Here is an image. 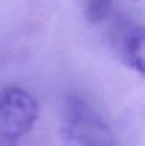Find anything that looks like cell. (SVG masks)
<instances>
[{
	"label": "cell",
	"instance_id": "cell-1",
	"mask_svg": "<svg viewBox=\"0 0 145 146\" xmlns=\"http://www.w3.org/2000/svg\"><path fill=\"white\" fill-rule=\"evenodd\" d=\"M63 123L70 146H112V133L108 125L80 98L67 99Z\"/></svg>",
	"mask_w": 145,
	"mask_h": 146
},
{
	"label": "cell",
	"instance_id": "cell-2",
	"mask_svg": "<svg viewBox=\"0 0 145 146\" xmlns=\"http://www.w3.org/2000/svg\"><path fill=\"white\" fill-rule=\"evenodd\" d=\"M39 104L30 92L20 87H6L0 91V129L10 139H19L34 126L39 118Z\"/></svg>",
	"mask_w": 145,
	"mask_h": 146
},
{
	"label": "cell",
	"instance_id": "cell-3",
	"mask_svg": "<svg viewBox=\"0 0 145 146\" xmlns=\"http://www.w3.org/2000/svg\"><path fill=\"white\" fill-rule=\"evenodd\" d=\"M118 51L127 67L145 75V27L131 26L125 29L118 41Z\"/></svg>",
	"mask_w": 145,
	"mask_h": 146
},
{
	"label": "cell",
	"instance_id": "cell-4",
	"mask_svg": "<svg viewBox=\"0 0 145 146\" xmlns=\"http://www.w3.org/2000/svg\"><path fill=\"white\" fill-rule=\"evenodd\" d=\"M114 0H86L84 11L90 23H101L111 13Z\"/></svg>",
	"mask_w": 145,
	"mask_h": 146
}]
</instances>
